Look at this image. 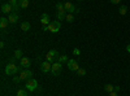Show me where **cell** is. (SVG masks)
Here are the masks:
<instances>
[{
	"label": "cell",
	"mask_w": 130,
	"mask_h": 96,
	"mask_svg": "<svg viewBox=\"0 0 130 96\" xmlns=\"http://www.w3.org/2000/svg\"><path fill=\"white\" fill-rule=\"evenodd\" d=\"M18 71V66L16 65V64H7L5 66V74L7 75H13V74H16Z\"/></svg>",
	"instance_id": "cell-1"
},
{
	"label": "cell",
	"mask_w": 130,
	"mask_h": 96,
	"mask_svg": "<svg viewBox=\"0 0 130 96\" xmlns=\"http://www.w3.org/2000/svg\"><path fill=\"white\" fill-rule=\"evenodd\" d=\"M46 59H47V61H50L51 64H53V61H55V60H57V61H59L60 56H59V53H57V51H56V49H51V51L47 53Z\"/></svg>",
	"instance_id": "cell-2"
},
{
	"label": "cell",
	"mask_w": 130,
	"mask_h": 96,
	"mask_svg": "<svg viewBox=\"0 0 130 96\" xmlns=\"http://www.w3.org/2000/svg\"><path fill=\"white\" fill-rule=\"evenodd\" d=\"M60 27H61L60 21H52V22L48 25V30L51 31V33H57V31L60 30Z\"/></svg>",
	"instance_id": "cell-3"
},
{
	"label": "cell",
	"mask_w": 130,
	"mask_h": 96,
	"mask_svg": "<svg viewBox=\"0 0 130 96\" xmlns=\"http://www.w3.org/2000/svg\"><path fill=\"white\" fill-rule=\"evenodd\" d=\"M26 88L29 91H35L38 88V82L35 79H27L26 82Z\"/></svg>",
	"instance_id": "cell-4"
},
{
	"label": "cell",
	"mask_w": 130,
	"mask_h": 96,
	"mask_svg": "<svg viewBox=\"0 0 130 96\" xmlns=\"http://www.w3.org/2000/svg\"><path fill=\"white\" fill-rule=\"evenodd\" d=\"M52 74L53 75H59V74L61 73V62L56 61V62H53L52 64V69H51Z\"/></svg>",
	"instance_id": "cell-5"
},
{
	"label": "cell",
	"mask_w": 130,
	"mask_h": 96,
	"mask_svg": "<svg viewBox=\"0 0 130 96\" xmlns=\"http://www.w3.org/2000/svg\"><path fill=\"white\" fill-rule=\"evenodd\" d=\"M67 64H68V68H69L72 71H77V70L79 69V66H78L77 61H75V60H73V59L68 60V61H67Z\"/></svg>",
	"instance_id": "cell-6"
},
{
	"label": "cell",
	"mask_w": 130,
	"mask_h": 96,
	"mask_svg": "<svg viewBox=\"0 0 130 96\" xmlns=\"http://www.w3.org/2000/svg\"><path fill=\"white\" fill-rule=\"evenodd\" d=\"M31 75H32V73H31L29 69H25V70H22V71L20 73V79H21V81H24V79H30Z\"/></svg>",
	"instance_id": "cell-7"
},
{
	"label": "cell",
	"mask_w": 130,
	"mask_h": 96,
	"mask_svg": "<svg viewBox=\"0 0 130 96\" xmlns=\"http://www.w3.org/2000/svg\"><path fill=\"white\" fill-rule=\"evenodd\" d=\"M20 65H21V68H24V69H29L30 65H31V61H30L29 57H22L20 60Z\"/></svg>",
	"instance_id": "cell-8"
},
{
	"label": "cell",
	"mask_w": 130,
	"mask_h": 96,
	"mask_svg": "<svg viewBox=\"0 0 130 96\" xmlns=\"http://www.w3.org/2000/svg\"><path fill=\"white\" fill-rule=\"evenodd\" d=\"M40 69L43 73H48L51 69H52V64L50 61H44V62H42V65H40Z\"/></svg>",
	"instance_id": "cell-9"
},
{
	"label": "cell",
	"mask_w": 130,
	"mask_h": 96,
	"mask_svg": "<svg viewBox=\"0 0 130 96\" xmlns=\"http://www.w3.org/2000/svg\"><path fill=\"white\" fill-rule=\"evenodd\" d=\"M40 22H42L43 26H48V25L51 24V22H50V16H48L47 13H43L42 17H40Z\"/></svg>",
	"instance_id": "cell-10"
},
{
	"label": "cell",
	"mask_w": 130,
	"mask_h": 96,
	"mask_svg": "<svg viewBox=\"0 0 130 96\" xmlns=\"http://www.w3.org/2000/svg\"><path fill=\"white\" fill-rule=\"evenodd\" d=\"M8 21H9V24L14 25L17 21H18V14H17V13H10V14H8Z\"/></svg>",
	"instance_id": "cell-11"
},
{
	"label": "cell",
	"mask_w": 130,
	"mask_h": 96,
	"mask_svg": "<svg viewBox=\"0 0 130 96\" xmlns=\"http://www.w3.org/2000/svg\"><path fill=\"white\" fill-rule=\"evenodd\" d=\"M2 12L5 13V14H7V13L10 14V12H12V5H10L9 3H8V4H3V5H2Z\"/></svg>",
	"instance_id": "cell-12"
},
{
	"label": "cell",
	"mask_w": 130,
	"mask_h": 96,
	"mask_svg": "<svg viewBox=\"0 0 130 96\" xmlns=\"http://www.w3.org/2000/svg\"><path fill=\"white\" fill-rule=\"evenodd\" d=\"M64 7H65V10H68L69 13H73V12H75V10H77V9H75V7H74L72 3H65Z\"/></svg>",
	"instance_id": "cell-13"
},
{
	"label": "cell",
	"mask_w": 130,
	"mask_h": 96,
	"mask_svg": "<svg viewBox=\"0 0 130 96\" xmlns=\"http://www.w3.org/2000/svg\"><path fill=\"white\" fill-rule=\"evenodd\" d=\"M8 24H9V21H8L7 17H2V18H0V27H2V29H5L8 26Z\"/></svg>",
	"instance_id": "cell-14"
},
{
	"label": "cell",
	"mask_w": 130,
	"mask_h": 96,
	"mask_svg": "<svg viewBox=\"0 0 130 96\" xmlns=\"http://www.w3.org/2000/svg\"><path fill=\"white\" fill-rule=\"evenodd\" d=\"M126 12H127V7L126 5H121L120 8H118V13H120L121 16H125Z\"/></svg>",
	"instance_id": "cell-15"
},
{
	"label": "cell",
	"mask_w": 130,
	"mask_h": 96,
	"mask_svg": "<svg viewBox=\"0 0 130 96\" xmlns=\"http://www.w3.org/2000/svg\"><path fill=\"white\" fill-rule=\"evenodd\" d=\"M57 21H62L65 20V17H67V14H65V10H61V12H57Z\"/></svg>",
	"instance_id": "cell-16"
},
{
	"label": "cell",
	"mask_w": 130,
	"mask_h": 96,
	"mask_svg": "<svg viewBox=\"0 0 130 96\" xmlns=\"http://www.w3.org/2000/svg\"><path fill=\"white\" fill-rule=\"evenodd\" d=\"M18 4H20V7L21 8H27L29 7V0H18Z\"/></svg>",
	"instance_id": "cell-17"
},
{
	"label": "cell",
	"mask_w": 130,
	"mask_h": 96,
	"mask_svg": "<svg viewBox=\"0 0 130 96\" xmlns=\"http://www.w3.org/2000/svg\"><path fill=\"white\" fill-rule=\"evenodd\" d=\"M21 30L22 31H29L30 30V24L29 22H22L21 24Z\"/></svg>",
	"instance_id": "cell-18"
},
{
	"label": "cell",
	"mask_w": 130,
	"mask_h": 96,
	"mask_svg": "<svg viewBox=\"0 0 130 96\" xmlns=\"http://www.w3.org/2000/svg\"><path fill=\"white\" fill-rule=\"evenodd\" d=\"M104 90L109 93V92H112V91H115V87L112 86V84H105V87H104Z\"/></svg>",
	"instance_id": "cell-19"
},
{
	"label": "cell",
	"mask_w": 130,
	"mask_h": 96,
	"mask_svg": "<svg viewBox=\"0 0 130 96\" xmlns=\"http://www.w3.org/2000/svg\"><path fill=\"white\" fill-rule=\"evenodd\" d=\"M14 57H16V59H20V60L22 59V51H21V49H17V51L14 52Z\"/></svg>",
	"instance_id": "cell-20"
},
{
	"label": "cell",
	"mask_w": 130,
	"mask_h": 96,
	"mask_svg": "<svg viewBox=\"0 0 130 96\" xmlns=\"http://www.w3.org/2000/svg\"><path fill=\"white\" fill-rule=\"evenodd\" d=\"M17 96H27V92L25 90H18L17 91Z\"/></svg>",
	"instance_id": "cell-21"
},
{
	"label": "cell",
	"mask_w": 130,
	"mask_h": 96,
	"mask_svg": "<svg viewBox=\"0 0 130 96\" xmlns=\"http://www.w3.org/2000/svg\"><path fill=\"white\" fill-rule=\"evenodd\" d=\"M56 7H57V12H61V10H65V7H64V4H61V3H59Z\"/></svg>",
	"instance_id": "cell-22"
},
{
	"label": "cell",
	"mask_w": 130,
	"mask_h": 96,
	"mask_svg": "<svg viewBox=\"0 0 130 96\" xmlns=\"http://www.w3.org/2000/svg\"><path fill=\"white\" fill-rule=\"evenodd\" d=\"M65 20H67V21H69V22H72V21L74 20V17H73V14H72V13H69V14H67Z\"/></svg>",
	"instance_id": "cell-23"
},
{
	"label": "cell",
	"mask_w": 130,
	"mask_h": 96,
	"mask_svg": "<svg viewBox=\"0 0 130 96\" xmlns=\"http://www.w3.org/2000/svg\"><path fill=\"white\" fill-rule=\"evenodd\" d=\"M18 8H21V7H20V4L13 5V7H12V12H13V13H17V12H18Z\"/></svg>",
	"instance_id": "cell-24"
},
{
	"label": "cell",
	"mask_w": 130,
	"mask_h": 96,
	"mask_svg": "<svg viewBox=\"0 0 130 96\" xmlns=\"http://www.w3.org/2000/svg\"><path fill=\"white\" fill-rule=\"evenodd\" d=\"M65 61H68V56H65V55H62L60 59H59V62H65Z\"/></svg>",
	"instance_id": "cell-25"
},
{
	"label": "cell",
	"mask_w": 130,
	"mask_h": 96,
	"mask_svg": "<svg viewBox=\"0 0 130 96\" xmlns=\"http://www.w3.org/2000/svg\"><path fill=\"white\" fill-rule=\"evenodd\" d=\"M77 73L79 74V75H85V74H86V69H82V68H79V69L77 70Z\"/></svg>",
	"instance_id": "cell-26"
},
{
	"label": "cell",
	"mask_w": 130,
	"mask_h": 96,
	"mask_svg": "<svg viewBox=\"0 0 130 96\" xmlns=\"http://www.w3.org/2000/svg\"><path fill=\"white\" fill-rule=\"evenodd\" d=\"M73 53H74V55H75V56H78V55H81V51H79L78 48H74V51H73Z\"/></svg>",
	"instance_id": "cell-27"
},
{
	"label": "cell",
	"mask_w": 130,
	"mask_h": 96,
	"mask_svg": "<svg viewBox=\"0 0 130 96\" xmlns=\"http://www.w3.org/2000/svg\"><path fill=\"white\" fill-rule=\"evenodd\" d=\"M16 60H17V59L13 56V57H10V59L8 60V62H9V64H14V62H16Z\"/></svg>",
	"instance_id": "cell-28"
},
{
	"label": "cell",
	"mask_w": 130,
	"mask_h": 96,
	"mask_svg": "<svg viewBox=\"0 0 130 96\" xmlns=\"http://www.w3.org/2000/svg\"><path fill=\"white\" fill-rule=\"evenodd\" d=\"M9 4L13 7V5H17L18 3H17V0H9Z\"/></svg>",
	"instance_id": "cell-29"
},
{
	"label": "cell",
	"mask_w": 130,
	"mask_h": 96,
	"mask_svg": "<svg viewBox=\"0 0 130 96\" xmlns=\"http://www.w3.org/2000/svg\"><path fill=\"white\" fill-rule=\"evenodd\" d=\"M120 2H121V0H111V3H112V4H118Z\"/></svg>",
	"instance_id": "cell-30"
},
{
	"label": "cell",
	"mask_w": 130,
	"mask_h": 96,
	"mask_svg": "<svg viewBox=\"0 0 130 96\" xmlns=\"http://www.w3.org/2000/svg\"><path fill=\"white\" fill-rule=\"evenodd\" d=\"M109 96H118V95H117L116 91H112V92H109Z\"/></svg>",
	"instance_id": "cell-31"
},
{
	"label": "cell",
	"mask_w": 130,
	"mask_h": 96,
	"mask_svg": "<svg viewBox=\"0 0 130 96\" xmlns=\"http://www.w3.org/2000/svg\"><path fill=\"white\" fill-rule=\"evenodd\" d=\"M126 51L130 53V44H127V47H126Z\"/></svg>",
	"instance_id": "cell-32"
},
{
	"label": "cell",
	"mask_w": 130,
	"mask_h": 96,
	"mask_svg": "<svg viewBox=\"0 0 130 96\" xmlns=\"http://www.w3.org/2000/svg\"><path fill=\"white\" fill-rule=\"evenodd\" d=\"M79 2H82V0H79Z\"/></svg>",
	"instance_id": "cell-33"
}]
</instances>
